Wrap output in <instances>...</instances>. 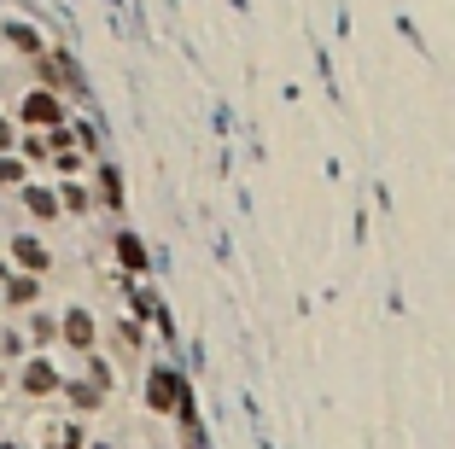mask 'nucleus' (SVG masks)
<instances>
[{"label": "nucleus", "instance_id": "f257e3e1", "mask_svg": "<svg viewBox=\"0 0 455 449\" xmlns=\"http://www.w3.org/2000/svg\"><path fill=\"white\" fill-rule=\"evenodd\" d=\"M24 117L29 128H47V135H53V128H65V99L53 94V88H35V94H24Z\"/></svg>", "mask_w": 455, "mask_h": 449}, {"label": "nucleus", "instance_id": "f03ea898", "mask_svg": "<svg viewBox=\"0 0 455 449\" xmlns=\"http://www.w3.org/2000/svg\"><path fill=\"white\" fill-rule=\"evenodd\" d=\"M181 397H187V385H181L176 368H152V374H146V403L158 408V414H176Z\"/></svg>", "mask_w": 455, "mask_h": 449}, {"label": "nucleus", "instance_id": "7ed1b4c3", "mask_svg": "<svg viewBox=\"0 0 455 449\" xmlns=\"http://www.w3.org/2000/svg\"><path fill=\"white\" fill-rule=\"evenodd\" d=\"M18 385H24L29 397H53V391H65V374H59L47 356H29V362L18 368Z\"/></svg>", "mask_w": 455, "mask_h": 449}, {"label": "nucleus", "instance_id": "20e7f679", "mask_svg": "<svg viewBox=\"0 0 455 449\" xmlns=\"http://www.w3.org/2000/svg\"><path fill=\"white\" fill-rule=\"evenodd\" d=\"M59 338H65L70 351H94L99 344V327H94V315H88V309H65V321H59Z\"/></svg>", "mask_w": 455, "mask_h": 449}, {"label": "nucleus", "instance_id": "39448f33", "mask_svg": "<svg viewBox=\"0 0 455 449\" xmlns=\"http://www.w3.org/2000/svg\"><path fill=\"white\" fill-rule=\"evenodd\" d=\"M0 292H6V304H12V309H29L35 298H42V281L24 275V268H0Z\"/></svg>", "mask_w": 455, "mask_h": 449}, {"label": "nucleus", "instance_id": "423d86ee", "mask_svg": "<svg viewBox=\"0 0 455 449\" xmlns=\"http://www.w3.org/2000/svg\"><path fill=\"white\" fill-rule=\"evenodd\" d=\"M12 263L24 268V275H42V268H47V245L35 234H18L12 239Z\"/></svg>", "mask_w": 455, "mask_h": 449}, {"label": "nucleus", "instance_id": "0eeeda50", "mask_svg": "<svg viewBox=\"0 0 455 449\" xmlns=\"http://www.w3.org/2000/svg\"><path fill=\"white\" fill-rule=\"evenodd\" d=\"M117 263H123L129 275H146V245H140L135 234H117Z\"/></svg>", "mask_w": 455, "mask_h": 449}, {"label": "nucleus", "instance_id": "6e6552de", "mask_svg": "<svg viewBox=\"0 0 455 449\" xmlns=\"http://www.w3.org/2000/svg\"><path fill=\"white\" fill-rule=\"evenodd\" d=\"M94 205H106V211H123V182H117V169H99V193H94Z\"/></svg>", "mask_w": 455, "mask_h": 449}, {"label": "nucleus", "instance_id": "1a4fd4ad", "mask_svg": "<svg viewBox=\"0 0 455 449\" xmlns=\"http://www.w3.org/2000/svg\"><path fill=\"white\" fill-rule=\"evenodd\" d=\"M0 35H6V42H12L18 53H29V58H35V53H47V47H42V35H35L29 24H0Z\"/></svg>", "mask_w": 455, "mask_h": 449}, {"label": "nucleus", "instance_id": "9d476101", "mask_svg": "<svg viewBox=\"0 0 455 449\" xmlns=\"http://www.w3.org/2000/svg\"><path fill=\"white\" fill-rule=\"evenodd\" d=\"M59 205H65L70 216H88V211H94V193H88L82 182H65V187H59Z\"/></svg>", "mask_w": 455, "mask_h": 449}, {"label": "nucleus", "instance_id": "9b49d317", "mask_svg": "<svg viewBox=\"0 0 455 449\" xmlns=\"http://www.w3.org/2000/svg\"><path fill=\"white\" fill-rule=\"evenodd\" d=\"M24 205L35 216H59L65 211V205H59V187H24Z\"/></svg>", "mask_w": 455, "mask_h": 449}, {"label": "nucleus", "instance_id": "f8f14e48", "mask_svg": "<svg viewBox=\"0 0 455 449\" xmlns=\"http://www.w3.org/2000/svg\"><path fill=\"white\" fill-rule=\"evenodd\" d=\"M123 292H129V309H135V321H140V315H164V309H158V298H152L146 286H135V281H129Z\"/></svg>", "mask_w": 455, "mask_h": 449}, {"label": "nucleus", "instance_id": "ddd939ff", "mask_svg": "<svg viewBox=\"0 0 455 449\" xmlns=\"http://www.w3.org/2000/svg\"><path fill=\"white\" fill-rule=\"evenodd\" d=\"M140 344H146V333H140V321H135V315H129V321H117V351H123V356H135Z\"/></svg>", "mask_w": 455, "mask_h": 449}, {"label": "nucleus", "instance_id": "4468645a", "mask_svg": "<svg viewBox=\"0 0 455 449\" xmlns=\"http://www.w3.org/2000/svg\"><path fill=\"white\" fill-rule=\"evenodd\" d=\"M65 397H70L76 408H99V397H106V391H94L88 379H65Z\"/></svg>", "mask_w": 455, "mask_h": 449}, {"label": "nucleus", "instance_id": "2eb2a0df", "mask_svg": "<svg viewBox=\"0 0 455 449\" xmlns=\"http://www.w3.org/2000/svg\"><path fill=\"white\" fill-rule=\"evenodd\" d=\"M82 421H65V426H59V432H53V444H47V449H82Z\"/></svg>", "mask_w": 455, "mask_h": 449}, {"label": "nucleus", "instance_id": "dca6fc26", "mask_svg": "<svg viewBox=\"0 0 455 449\" xmlns=\"http://www.w3.org/2000/svg\"><path fill=\"white\" fill-rule=\"evenodd\" d=\"M29 338H35V344L47 351V344L59 338V321H53V315H29Z\"/></svg>", "mask_w": 455, "mask_h": 449}, {"label": "nucleus", "instance_id": "f3484780", "mask_svg": "<svg viewBox=\"0 0 455 449\" xmlns=\"http://www.w3.org/2000/svg\"><path fill=\"white\" fill-rule=\"evenodd\" d=\"M53 164L65 169V175H76V169H82V152H76V146H59V152H53Z\"/></svg>", "mask_w": 455, "mask_h": 449}, {"label": "nucleus", "instance_id": "a211bd4d", "mask_svg": "<svg viewBox=\"0 0 455 449\" xmlns=\"http://www.w3.org/2000/svg\"><path fill=\"white\" fill-rule=\"evenodd\" d=\"M88 374H94V379H88V385H94V391H111V368L99 362V356H88Z\"/></svg>", "mask_w": 455, "mask_h": 449}, {"label": "nucleus", "instance_id": "6ab92c4d", "mask_svg": "<svg viewBox=\"0 0 455 449\" xmlns=\"http://www.w3.org/2000/svg\"><path fill=\"white\" fill-rule=\"evenodd\" d=\"M18 146H24V158H53V146H47V135H24V141H18Z\"/></svg>", "mask_w": 455, "mask_h": 449}, {"label": "nucleus", "instance_id": "aec40b11", "mask_svg": "<svg viewBox=\"0 0 455 449\" xmlns=\"http://www.w3.org/2000/svg\"><path fill=\"white\" fill-rule=\"evenodd\" d=\"M0 182H6V187H18V182H24V164H12V158H0Z\"/></svg>", "mask_w": 455, "mask_h": 449}, {"label": "nucleus", "instance_id": "412c9836", "mask_svg": "<svg viewBox=\"0 0 455 449\" xmlns=\"http://www.w3.org/2000/svg\"><path fill=\"white\" fill-rule=\"evenodd\" d=\"M0 356H24V338H18V333H0Z\"/></svg>", "mask_w": 455, "mask_h": 449}, {"label": "nucleus", "instance_id": "4be33fe9", "mask_svg": "<svg viewBox=\"0 0 455 449\" xmlns=\"http://www.w3.org/2000/svg\"><path fill=\"white\" fill-rule=\"evenodd\" d=\"M6 146H18V135H12V123L0 117V152H6Z\"/></svg>", "mask_w": 455, "mask_h": 449}, {"label": "nucleus", "instance_id": "5701e85b", "mask_svg": "<svg viewBox=\"0 0 455 449\" xmlns=\"http://www.w3.org/2000/svg\"><path fill=\"white\" fill-rule=\"evenodd\" d=\"M0 449H18V444H6V437H0Z\"/></svg>", "mask_w": 455, "mask_h": 449}, {"label": "nucleus", "instance_id": "b1692460", "mask_svg": "<svg viewBox=\"0 0 455 449\" xmlns=\"http://www.w3.org/2000/svg\"><path fill=\"white\" fill-rule=\"evenodd\" d=\"M0 385H6V368H0Z\"/></svg>", "mask_w": 455, "mask_h": 449}, {"label": "nucleus", "instance_id": "393cba45", "mask_svg": "<svg viewBox=\"0 0 455 449\" xmlns=\"http://www.w3.org/2000/svg\"><path fill=\"white\" fill-rule=\"evenodd\" d=\"M94 449H106V444H94Z\"/></svg>", "mask_w": 455, "mask_h": 449}]
</instances>
